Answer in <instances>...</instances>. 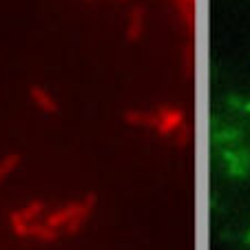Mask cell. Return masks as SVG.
<instances>
[{
    "instance_id": "obj_1",
    "label": "cell",
    "mask_w": 250,
    "mask_h": 250,
    "mask_svg": "<svg viewBox=\"0 0 250 250\" xmlns=\"http://www.w3.org/2000/svg\"><path fill=\"white\" fill-rule=\"evenodd\" d=\"M222 164H224V173L230 180L244 182L246 177H250V148H246V146L222 148Z\"/></svg>"
},
{
    "instance_id": "obj_2",
    "label": "cell",
    "mask_w": 250,
    "mask_h": 250,
    "mask_svg": "<svg viewBox=\"0 0 250 250\" xmlns=\"http://www.w3.org/2000/svg\"><path fill=\"white\" fill-rule=\"evenodd\" d=\"M155 118H157V124H155V133L162 137H168V135H175L177 128L182 124H186V113L180 109V106H157L155 109Z\"/></svg>"
},
{
    "instance_id": "obj_3",
    "label": "cell",
    "mask_w": 250,
    "mask_h": 250,
    "mask_svg": "<svg viewBox=\"0 0 250 250\" xmlns=\"http://www.w3.org/2000/svg\"><path fill=\"white\" fill-rule=\"evenodd\" d=\"M95 206H98V193H86L84 197L80 199V206H78V212L73 215V219H71L69 224H66V235H78V232L82 230V226H84L86 222L91 219V215H93Z\"/></svg>"
},
{
    "instance_id": "obj_4",
    "label": "cell",
    "mask_w": 250,
    "mask_h": 250,
    "mask_svg": "<svg viewBox=\"0 0 250 250\" xmlns=\"http://www.w3.org/2000/svg\"><path fill=\"white\" fill-rule=\"evenodd\" d=\"M29 98H31V102L36 104L42 113H47V115H56L58 111H60L58 100L53 98V95L49 93L44 86H40V84H29Z\"/></svg>"
},
{
    "instance_id": "obj_5",
    "label": "cell",
    "mask_w": 250,
    "mask_h": 250,
    "mask_svg": "<svg viewBox=\"0 0 250 250\" xmlns=\"http://www.w3.org/2000/svg\"><path fill=\"white\" fill-rule=\"evenodd\" d=\"M170 5L175 7V11L180 14L182 22L186 27L188 38H195V24H197V0H170Z\"/></svg>"
},
{
    "instance_id": "obj_6",
    "label": "cell",
    "mask_w": 250,
    "mask_h": 250,
    "mask_svg": "<svg viewBox=\"0 0 250 250\" xmlns=\"http://www.w3.org/2000/svg\"><path fill=\"white\" fill-rule=\"evenodd\" d=\"M146 29V9L142 5H135L128 14V24H126V40L128 42H140Z\"/></svg>"
},
{
    "instance_id": "obj_7",
    "label": "cell",
    "mask_w": 250,
    "mask_h": 250,
    "mask_svg": "<svg viewBox=\"0 0 250 250\" xmlns=\"http://www.w3.org/2000/svg\"><path fill=\"white\" fill-rule=\"evenodd\" d=\"M124 122L128 126H135V128H153L155 131V111H142V109H128L124 113Z\"/></svg>"
},
{
    "instance_id": "obj_8",
    "label": "cell",
    "mask_w": 250,
    "mask_h": 250,
    "mask_svg": "<svg viewBox=\"0 0 250 250\" xmlns=\"http://www.w3.org/2000/svg\"><path fill=\"white\" fill-rule=\"evenodd\" d=\"M78 206H80V202L66 204V206L53 210L51 215H47V219H44V222H47L49 226H53V228H66V224H69L71 219H73V215L78 212Z\"/></svg>"
},
{
    "instance_id": "obj_9",
    "label": "cell",
    "mask_w": 250,
    "mask_h": 250,
    "mask_svg": "<svg viewBox=\"0 0 250 250\" xmlns=\"http://www.w3.org/2000/svg\"><path fill=\"white\" fill-rule=\"evenodd\" d=\"M241 137H244V131H241V128H235V126H222V128H217V131L212 133V142L222 148L239 144Z\"/></svg>"
},
{
    "instance_id": "obj_10",
    "label": "cell",
    "mask_w": 250,
    "mask_h": 250,
    "mask_svg": "<svg viewBox=\"0 0 250 250\" xmlns=\"http://www.w3.org/2000/svg\"><path fill=\"white\" fill-rule=\"evenodd\" d=\"M195 38H188V42L182 49V69H184V78L186 80H193L195 78Z\"/></svg>"
},
{
    "instance_id": "obj_11",
    "label": "cell",
    "mask_w": 250,
    "mask_h": 250,
    "mask_svg": "<svg viewBox=\"0 0 250 250\" xmlns=\"http://www.w3.org/2000/svg\"><path fill=\"white\" fill-rule=\"evenodd\" d=\"M29 237H36V239L44 241V244H51V241H56L58 237H60V232H58V228L49 226L47 222H44V224L33 222L31 228H29Z\"/></svg>"
},
{
    "instance_id": "obj_12",
    "label": "cell",
    "mask_w": 250,
    "mask_h": 250,
    "mask_svg": "<svg viewBox=\"0 0 250 250\" xmlns=\"http://www.w3.org/2000/svg\"><path fill=\"white\" fill-rule=\"evenodd\" d=\"M20 162H22V155H20V153H9V155H5L0 160V184L18 168Z\"/></svg>"
},
{
    "instance_id": "obj_13",
    "label": "cell",
    "mask_w": 250,
    "mask_h": 250,
    "mask_svg": "<svg viewBox=\"0 0 250 250\" xmlns=\"http://www.w3.org/2000/svg\"><path fill=\"white\" fill-rule=\"evenodd\" d=\"M9 224H11V230H14L16 237H29V228H31V224L22 217V212L20 210L9 212Z\"/></svg>"
},
{
    "instance_id": "obj_14",
    "label": "cell",
    "mask_w": 250,
    "mask_h": 250,
    "mask_svg": "<svg viewBox=\"0 0 250 250\" xmlns=\"http://www.w3.org/2000/svg\"><path fill=\"white\" fill-rule=\"evenodd\" d=\"M20 212H22V217L27 219L29 224L38 222V217L44 212V202H40V199H33V202H29L24 208H20Z\"/></svg>"
},
{
    "instance_id": "obj_15",
    "label": "cell",
    "mask_w": 250,
    "mask_h": 250,
    "mask_svg": "<svg viewBox=\"0 0 250 250\" xmlns=\"http://www.w3.org/2000/svg\"><path fill=\"white\" fill-rule=\"evenodd\" d=\"M224 102H226L230 109L250 115V98H244V95H239V93H232V95H226V98H224Z\"/></svg>"
},
{
    "instance_id": "obj_16",
    "label": "cell",
    "mask_w": 250,
    "mask_h": 250,
    "mask_svg": "<svg viewBox=\"0 0 250 250\" xmlns=\"http://www.w3.org/2000/svg\"><path fill=\"white\" fill-rule=\"evenodd\" d=\"M190 140H193V128H190V124H182L180 128H177V133L173 135V142L177 148H186L190 144Z\"/></svg>"
},
{
    "instance_id": "obj_17",
    "label": "cell",
    "mask_w": 250,
    "mask_h": 250,
    "mask_svg": "<svg viewBox=\"0 0 250 250\" xmlns=\"http://www.w3.org/2000/svg\"><path fill=\"white\" fill-rule=\"evenodd\" d=\"M244 244L250 246V226H248V230H246V235H244Z\"/></svg>"
}]
</instances>
